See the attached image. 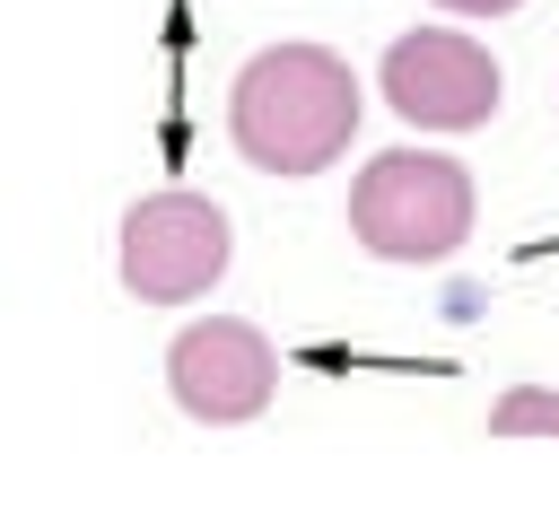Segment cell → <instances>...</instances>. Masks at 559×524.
Listing matches in <instances>:
<instances>
[{"instance_id":"obj_7","label":"cell","mask_w":559,"mask_h":524,"mask_svg":"<svg viewBox=\"0 0 559 524\" xmlns=\"http://www.w3.org/2000/svg\"><path fill=\"white\" fill-rule=\"evenodd\" d=\"M437 9H454V17H507V9H524V0H437Z\"/></svg>"},{"instance_id":"obj_1","label":"cell","mask_w":559,"mask_h":524,"mask_svg":"<svg viewBox=\"0 0 559 524\" xmlns=\"http://www.w3.org/2000/svg\"><path fill=\"white\" fill-rule=\"evenodd\" d=\"M358 70L332 44H262L227 87V140L262 175H323L358 140Z\"/></svg>"},{"instance_id":"obj_6","label":"cell","mask_w":559,"mask_h":524,"mask_svg":"<svg viewBox=\"0 0 559 524\" xmlns=\"http://www.w3.org/2000/svg\"><path fill=\"white\" fill-rule=\"evenodd\" d=\"M489 437H559V384H507L489 402Z\"/></svg>"},{"instance_id":"obj_4","label":"cell","mask_w":559,"mask_h":524,"mask_svg":"<svg viewBox=\"0 0 559 524\" xmlns=\"http://www.w3.org/2000/svg\"><path fill=\"white\" fill-rule=\"evenodd\" d=\"M384 105L411 122V131H480L507 96L498 61L480 35H454V26H411L384 44V70H376Z\"/></svg>"},{"instance_id":"obj_2","label":"cell","mask_w":559,"mask_h":524,"mask_svg":"<svg viewBox=\"0 0 559 524\" xmlns=\"http://www.w3.org/2000/svg\"><path fill=\"white\" fill-rule=\"evenodd\" d=\"M349 236L376 262H454L472 236V166L445 148H376L349 183Z\"/></svg>"},{"instance_id":"obj_3","label":"cell","mask_w":559,"mask_h":524,"mask_svg":"<svg viewBox=\"0 0 559 524\" xmlns=\"http://www.w3.org/2000/svg\"><path fill=\"white\" fill-rule=\"evenodd\" d=\"M236 262V227L218 201L201 192H148L122 210V245H114V271L140 306H192L227 279Z\"/></svg>"},{"instance_id":"obj_5","label":"cell","mask_w":559,"mask_h":524,"mask_svg":"<svg viewBox=\"0 0 559 524\" xmlns=\"http://www.w3.org/2000/svg\"><path fill=\"white\" fill-rule=\"evenodd\" d=\"M166 393H175V410L201 419V428H245V419L271 410L280 358H271V341H262L253 323L201 314V323H183L175 349H166Z\"/></svg>"}]
</instances>
